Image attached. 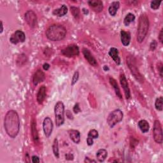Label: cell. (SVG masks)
Instances as JSON below:
<instances>
[{
    "mask_svg": "<svg viewBox=\"0 0 163 163\" xmlns=\"http://www.w3.org/2000/svg\"><path fill=\"white\" fill-rule=\"evenodd\" d=\"M4 126L7 135L10 138H15L18 135L20 130V119L16 111L10 110L7 113Z\"/></svg>",
    "mask_w": 163,
    "mask_h": 163,
    "instance_id": "cell-1",
    "label": "cell"
},
{
    "mask_svg": "<svg viewBox=\"0 0 163 163\" xmlns=\"http://www.w3.org/2000/svg\"><path fill=\"white\" fill-rule=\"evenodd\" d=\"M67 31L66 28L60 24H53L49 27L46 31L47 38L52 41H59L63 40Z\"/></svg>",
    "mask_w": 163,
    "mask_h": 163,
    "instance_id": "cell-2",
    "label": "cell"
},
{
    "mask_svg": "<svg viewBox=\"0 0 163 163\" xmlns=\"http://www.w3.org/2000/svg\"><path fill=\"white\" fill-rule=\"evenodd\" d=\"M149 28V20L145 14H142L139 17L137 29V41L141 43L145 40Z\"/></svg>",
    "mask_w": 163,
    "mask_h": 163,
    "instance_id": "cell-3",
    "label": "cell"
},
{
    "mask_svg": "<svg viewBox=\"0 0 163 163\" xmlns=\"http://www.w3.org/2000/svg\"><path fill=\"white\" fill-rule=\"evenodd\" d=\"M126 61H127V65L131 71L132 75L134 76V77L139 82L142 83L143 82V78L141 75V73L139 72L138 66L137 65L135 58L134 57H132V55H129L128 57H127Z\"/></svg>",
    "mask_w": 163,
    "mask_h": 163,
    "instance_id": "cell-4",
    "label": "cell"
},
{
    "mask_svg": "<svg viewBox=\"0 0 163 163\" xmlns=\"http://www.w3.org/2000/svg\"><path fill=\"white\" fill-rule=\"evenodd\" d=\"M55 124L57 127L61 126L65 122V106L62 101H58L54 108Z\"/></svg>",
    "mask_w": 163,
    "mask_h": 163,
    "instance_id": "cell-5",
    "label": "cell"
},
{
    "mask_svg": "<svg viewBox=\"0 0 163 163\" xmlns=\"http://www.w3.org/2000/svg\"><path fill=\"white\" fill-rule=\"evenodd\" d=\"M123 118V113L120 110H115L114 111L112 112L107 117V122L108 126L112 128L113 127L117 124L119 123L122 121Z\"/></svg>",
    "mask_w": 163,
    "mask_h": 163,
    "instance_id": "cell-6",
    "label": "cell"
},
{
    "mask_svg": "<svg viewBox=\"0 0 163 163\" xmlns=\"http://www.w3.org/2000/svg\"><path fill=\"white\" fill-rule=\"evenodd\" d=\"M153 137L155 141L161 144L162 143V129L160 122L157 120L155 121L153 128Z\"/></svg>",
    "mask_w": 163,
    "mask_h": 163,
    "instance_id": "cell-7",
    "label": "cell"
},
{
    "mask_svg": "<svg viewBox=\"0 0 163 163\" xmlns=\"http://www.w3.org/2000/svg\"><path fill=\"white\" fill-rule=\"evenodd\" d=\"M79 52L80 51L79 47L76 45H74V44L68 46L61 50V54L68 57L78 56L79 55Z\"/></svg>",
    "mask_w": 163,
    "mask_h": 163,
    "instance_id": "cell-8",
    "label": "cell"
},
{
    "mask_svg": "<svg viewBox=\"0 0 163 163\" xmlns=\"http://www.w3.org/2000/svg\"><path fill=\"white\" fill-rule=\"evenodd\" d=\"M25 20L31 27H35L37 25L36 15L32 10H28L25 13Z\"/></svg>",
    "mask_w": 163,
    "mask_h": 163,
    "instance_id": "cell-9",
    "label": "cell"
},
{
    "mask_svg": "<svg viewBox=\"0 0 163 163\" xmlns=\"http://www.w3.org/2000/svg\"><path fill=\"white\" fill-rule=\"evenodd\" d=\"M43 129L46 137L49 138L51 135L53 130V123L49 117H46L44 119L43 122Z\"/></svg>",
    "mask_w": 163,
    "mask_h": 163,
    "instance_id": "cell-10",
    "label": "cell"
},
{
    "mask_svg": "<svg viewBox=\"0 0 163 163\" xmlns=\"http://www.w3.org/2000/svg\"><path fill=\"white\" fill-rule=\"evenodd\" d=\"M26 40V36L24 32L21 30H17L10 37V41L13 44H17L19 43H23Z\"/></svg>",
    "mask_w": 163,
    "mask_h": 163,
    "instance_id": "cell-11",
    "label": "cell"
},
{
    "mask_svg": "<svg viewBox=\"0 0 163 163\" xmlns=\"http://www.w3.org/2000/svg\"><path fill=\"white\" fill-rule=\"evenodd\" d=\"M120 82H121V84L122 85V87L123 88L124 91V94L126 96V98L127 99H129L131 97V93H130V89H129V87L128 85V83L126 79V77L125 76L124 74H121V76H120Z\"/></svg>",
    "mask_w": 163,
    "mask_h": 163,
    "instance_id": "cell-12",
    "label": "cell"
},
{
    "mask_svg": "<svg viewBox=\"0 0 163 163\" xmlns=\"http://www.w3.org/2000/svg\"><path fill=\"white\" fill-rule=\"evenodd\" d=\"M88 5L96 12H100L103 8V2L100 0H90L88 2Z\"/></svg>",
    "mask_w": 163,
    "mask_h": 163,
    "instance_id": "cell-13",
    "label": "cell"
},
{
    "mask_svg": "<svg viewBox=\"0 0 163 163\" xmlns=\"http://www.w3.org/2000/svg\"><path fill=\"white\" fill-rule=\"evenodd\" d=\"M82 52L85 58L86 59V60L88 61L89 63L94 67L98 66L97 61L96 60V59L94 57V56L93 55V54L91 53L89 50L87 49H84Z\"/></svg>",
    "mask_w": 163,
    "mask_h": 163,
    "instance_id": "cell-14",
    "label": "cell"
},
{
    "mask_svg": "<svg viewBox=\"0 0 163 163\" xmlns=\"http://www.w3.org/2000/svg\"><path fill=\"white\" fill-rule=\"evenodd\" d=\"M46 79V75L43 71H42L40 70H37L35 75L33 76V82L35 85H37L38 84L43 82V80Z\"/></svg>",
    "mask_w": 163,
    "mask_h": 163,
    "instance_id": "cell-15",
    "label": "cell"
},
{
    "mask_svg": "<svg viewBox=\"0 0 163 163\" xmlns=\"http://www.w3.org/2000/svg\"><path fill=\"white\" fill-rule=\"evenodd\" d=\"M109 55L117 65H121V58L119 55H118V50H117V49L114 47L111 48L109 51Z\"/></svg>",
    "mask_w": 163,
    "mask_h": 163,
    "instance_id": "cell-16",
    "label": "cell"
},
{
    "mask_svg": "<svg viewBox=\"0 0 163 163\" xmlns=\"http://www.w3.org/2000/svg\"><path fill=\"white\" fill-rule=\"evenodd\" d=\"M69 135L71 140L75 143H79L80 141V133L79 131L71 129L69 131Z\"/></svg>",
    "mask_w": 163,
    "mask_h": 163,
    "instance_id": "cell-17",
    "label": "cell"
},
{
    "mask_svg": "<svg viewBox=\"0 0 163 163\" xmlns=\"http://www.w3.org/2000/svg\"><path fill=\"white\" fill-rule=\"evenodd\" d=\"M121 39L122 45L127 47L129 45L131 41V35L129 32H126L124 30L121 31Z\"/></svg>",
    "mask_w": 163,
    "mask_h": 163,
    "instance_id": "cell-18",
    "label": "cell"
},
{
    "mask_svg": "<svg viewBox=\"0 0 163 163\" xmlns=\"http://www.w3.org/2000/svg\"><path fill=\"white\" fill-rule=\"evenodd\" d=\"M46 87L43 85L40 87L37 94V101L39 104H41L43 101L45 100L46 97Z\"/></svg>",
    "mask_w": 163,
    "mask_h": 163,
    "instance_id": "cell-19",
    "label": "cell"
},
{
    "mask_svg": "<svg viewBox=\"0 0 163 163\" xmlns=\"http://www.w3.org/2000/svg\"><path fill=\"white\" fill-rule=\"evenodd\" d=\"M99 136L98 132L95 129H92L88 133V137L87 139V143L89 146H91L93 144V140L98 138Z\"/></svg>",
    "mask_w": 163,
    "mask_h": 163,
    "instance_id": "cell-20",
    "label": "cell"
},
{
    "mask_svg": "<svg viewBox=\"0 0 163 163\" xmlns=\"http://www.w3.org/2000/svg\"><path fill=\"white\" fill-rule=\"evenodd\" d=\"M109 81H110V83L111 85L113 87V89L115 90V94H116V95L117 96V97H118L120 99H122V94H121V91H120L119 87H118L117 81H116L113 78H112V77L110 78Z\"/></svg>",
    "mask_w": 163,
    "mask_h": 163,
    "instance_id": "cell-21",
    "label": "cell"
},
{
    "mask_svg": "<svg viewBox=\"0 0 163 163\" xmlns=\"http://www.w3.org/2000/svg\"><path fill=\"white\" fill-rule=\"evenodd\" d=\"M68 12V8L66 5H63L60 8L55 9L53 11L52 13L54 16H58V17H63Z\"/></svg>",
    "mask_w": 163,
    "mask_h": 163,
    "instance_id": "cell-22",
    "label": "cell"
},
{
    "mask_svg": "<svg viewBox=\"0 0 163 163\" xmlns=\"http://www.w3.org/2000/svg\"><path fill=\"white\" fill-rule=\"evenodd\" d=\"M120 7V3L119 2H113L111 3L108 8V12L112 16H115L118 9Z\"/></svg>",
    "mask_w": 163,
    "mask_h": 163,
    "instance_id": "cell-23",
    "label": "cell"
},
{
    "mask_svg": "<svg viewBox=\"0 0 163 163\" xmlns=\"http://www.w3.org/2000/svg\"><path fill=\"white\" fill-rule=\"evenodd\" d=\"M31 126V134H32L33 139L35 143H38L39 140V137H38V134L36 129V123L35 121V120H33Z\"/></svg>",
    "mask_w": 163,
    "mask_h": 163,
    "instance_id": "cell-24",
    "label": "cell"
},
{
    "mask_svg": "<svg viewBox=\"0 0 163 163\" xmlns=\"http://www.w3.org/2000/svg\"><path fill=\"white\" fill-rule=\"evenodd\" d=\"M107 155L108 153L105 149H100L96 153V157L99 162H102L106 159Z\"/></svg>",
    "mask_w": 163,
    "mask_h": 163,
    "instance_id": "cell-25",
    "label": "cell"
},
{
    "mask_svg": "<svg viewBox=\"0 0 163 163\" xmlns=\"http://www.w3.org/2000/svg\"><path fill=\"white\" fill-rule=\"evenodd\" d=\"M138 127H140V130L142 132L146 133L149 131L150 129V126L149 123L147 122L145 120H141L138 122Z\"/></svg>",
    "mask_w": 163,
    "mask_h": 163,
    "instance_id": "cell-26",
    "label": "cell"
},
{
    "mask_svg": "<svg viewBox=\"0 0 163 163\" xmlns=\"http://www.w3.org/2000/svg\"><path fill=\"white\" fill-rule=\"evenodd\" d=\"M135 20V16L134 14H132L131 13H129L127 16L125 17L124 20V24L126 26H129V24L134 22V21Z\"/></svg>",
    "mask_w": 163,
    "mask_h": 163,
    "instance_id": "cell-27",
    "label": "cell"
},
{
    "mask_svg": "<svg viewBox=\"0 0 163 163\" xmlns=\"http://www.w3.org/2000/svg\"><path fill=\"white\" fill-rule=\"evenodd\" d=\"M52 151L55 157L58 159L59 157V143L57 138H55L54 140V143L52 145Z\"/></svg>",
    "mask_w": 163,
    "mask_h": 163,
    "instance_id": "cell-28",
    "label": "cell"
},
{
    "mask_svg": "<svg viewBox=\"0 0 163 163\" xmlns=\"http://www.w3.org/2000/svg\"><path fill=\"white\" fill-rule=\"evenodd\" d=\"M155 107H156V108L159 111L162 110V107H163L162 97L161 96L159 98H157L156 103H155Z\"/></svg>",
    "mask_w": 163,
    "mask_h": 163,
    "instance_id": "cell-29",
    "label": "cell"
},
{
    "mask_svg": "<svg viewBox=\"0 0 163 163\" xmlns=\"http://www.w3.org/2000/svg\"><path fill=\"white\" fill-rule=\"evenodd\" d=\"M71 10V13L73 15V16L75 17L76 19H79V16H80V10L78 8L75 7H71L70 8Z\"/></svg>",
    "mask_w": 163,
    "mask_h": 163,
    "instance_id": "cell-30",
    "label": "cell"
},
{
    "mask_svg": "<svg viewBox=\"0 0 163 163\" xmlns=\"http://www.w3.org/2000/svg\"><path fill=\"white\" fill-rule=\"evenodd\" d=\"M162 1H152L151 3V7L153 10H157L159 8Z\"/></svg>",
    "mask_w": 163,
    "mask_h": 163,
    "instance_id": "cell-31",
    "label": "cell"
},
{
    "mask_svg": "<svg viewBox=\"0 0 163 163\" xmlns=\"http://www.w3.org/2000/svg\"><path fill=\"white\" fill-rule=\"evenodd\" d=\"M79 73L78 71H75V73H74V75L73 76V78H72V80H71V85H75L77 82L79 80Z\"/></svg>",
    "mask_w": 163,
    "mask_h": 163,
    "instance_id": "cell-32",
    "label": "cell"
},
{
    "mask_svg": "<svg viewBox=\"0 0 163 163\" xmlns=\"http://www.w3.org/2000/svg\"><path fill=\"white\" fill-rule=\"evenodd\" d=\"M80 111H81V110H80V108L79 103H77V104H76L75 106H74V107H73V112H75V113H79Z\"/></svg>",
    "mask_w": 163,
    "mask_h": 163,
    "instance_id": "cell-33",
    "label": "cell"
},
{
    "mask_svg": "<svg viewBox=\"0 0 163 163\" xmlns=\"http://www.w3.org/2000/svg\"><path fill=\"white\" fill-rule=\"evenodd\" d=\"M156 47H157V42H156L155 40H154V41L151 43L150 49H151V50L152 51H154V50L156 49Z\"/></svg>",
    "mask_w": 163,
    "mask_h": 163,
    "instance_id": "cell-34",
    "label": "cell"
},
{
    "mask_svg": "<svg viewBox=\"0 0 163 163\" xmlns=\"http://www.w3.org/2000/svg\"><path fill=\"white\" fill-rule=\"evenodd\" d=\"M31 159H32V162H34V163H38V162H40L39 157H38V156H32Z\"/></svg>",
    "mask_w": 163,
    "mask_h": 163,
    "instance_id": "cell-35",
    "label": "cell"
},
{
    "mask_svg": "<svg viewBox=\"0 0 163 163\" xmlns=\"http://www.w3.org/2000/svg\"><path fill=\"white\" fill-rule=\"evenodd\" d=\"M65 158H66V160L71 161V160H73L74 156H73V155L71 154H66V156H65Z\"/></svg>",
    "mask_w": 163,
    "mask_h": 163,
    "instance_id": "cell-36",
    "label": "cell"
},
{
    "mask_svg": "<svg viewBox=\"0 0 163 163\" xmlns=\"http://www.w3.org/2000/svg\"><path fill=\"white\" fill-rule=\"evenodd\" d=\"M159 41L162 43V41H163V34H162V29L161 30L160 33H159Z\"/></svg>",
    "mask_w": 163,
    "mask_h": 163,
    "instance_id": "cell-37",
    "label": "cell"
},
{
    "mask_svg": "<svg viewBox=\"0 0 163 163\" xmlns=\"http://www.w3.org/2000/svg\"><path fill=\"white\" fill-rule=\"evenodd\" d=\"M43 68L44 70L47 71L50 68V65L48 63H45L43 65Z\"/></svg>",
    "mask_w": 163,
    "mask_h": 163,
    "instance_id": "cell-38",
    "label": "cell"
},
{
    "mask_svg": "<svg viewBox=\"0 0 163 163\" xmlns=\"http://www.w3.org/2000/svg\"><path fill=\"white\" fill-rule=\"evenodd\" d=\"M84 162H87V163H89V162H96V161H94V160L90 159V158H89V157H85V160H84Z\"/></svg>",
    "mask_w": 163,
    "mask_h": 163,
    "instance_id": "cell-39",
    "label": "cell"
},
{
    "mask_svg": "<svg viewBox=\"0 0 163 163\" xmlns=\"http://www.w3.org/2000/svg\"><path fill=\"white\" fill-rule=\"evenodd\" d=\"M159 74H160V76L162 77V65L161 63H160V66L159 65Z\"/></svg>",
    "mask_w": 163,
    "mask_h": 163,
    "instance_id": "cell-40",
    "label": "cell"
},
{
    "mask_svg": "<svg viewBox=\"0 0 163 163\" xmlns=\"http://www.w3.org/2000/svg\"><path fill=\"white\" fill-rule=\"evenodd\" d=\"M66 115H67V117H68L69 118H70V119H72V118H73V115H72V114L70 113V111H67V112H66Z\"/></svg>",
    "mask_w": 163,
    "mask_h": 163,
    "instance_id": "cell-41",
    "label": "cell"
},
{
    "mask_svg": "<svg viewBox=\"0 0 163 163\" xmlns=\"http://www.w3.org/2000/svg\"><path fill=\"white\" fill-rule=\"evenodd\" d=\"M83 12H84V13H85V14H88V13H89V11H88V10H85V8H84V9H83Z\"/></svg>",
    "mask_w": 163,
    "mask_h": 163,
    "instance_id": "cell-42",
    "label": "cell"
},
{
    "mask_svg": "<svg viewBox=\"0 0 163 163\" xmlns=\"http://www.w3.org/2000/svg\"><path fill=\"white\" fill-rule=\"evenodd\" d=\"M1 26H2V30H1V33H2V32H3V22H2V21L1 22Z\"/></svg>",
    "mask_w": 163,
    "mask_h": 163,
    "instance_id": "cell-43",
    "label": "cell"
}]
</instances>
